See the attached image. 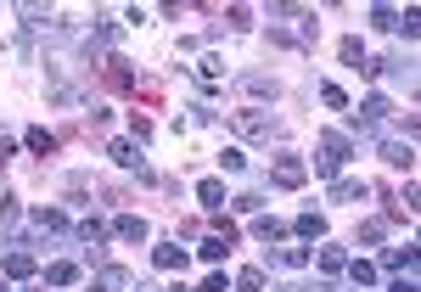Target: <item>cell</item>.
<instances>
[{
	"label": "cell",
	"mask_w": 421,
	"mask_h": 292,
	"mask_svg": "<svg viewBox=\"0 0 421 292\" xmlns=\"http://www.w3.org/2000/svg\"><path fill=\"white\" fill-rule=\"evenodd\" d=\"M231 130H236L242 141H270V135L281 130V118L264 113V107H242V113H231Z\"/></svg>",
	"instance_id": "cell-1"
},
{
	"label": "cell",
	"mask_w": 421,
	"mask_h": 292,
	"mask_svg": "<svg viewBox=\"0 0 421 292\" xmlns=\"http://www.w3.org/2000/svg\"><path fill=\"white\" fill-rule=\"evenodd\" d=\"M354 157V146H349V135H320V175H337V169H343V163Z\"/></svg>",
	"instance_id": "cell-2"
},
{
	"label": "cell",
	"mask_w": 421,
	"mask_h": 292,
	"mask_svg": "<svg viewBox=\"0 0 421 292\" xmlns=\"http://www.w3.org/2000/svg\"><path fill=\"white\" fill-rule=\"evenodd\" d=\"M270 180L286 186V191H292V186H304V163H298V152H281V157H275V169H270Z\"/></svg>",
	"instance_id": "cell-3"
},
{
	"label": "cell",
	"mask_w": 421,
	"mask_h": 292,
	"mask_svg": "<svg viewBox=\"0 0 421 292\" xmlns=\"http://www.w3.org/2000/svg\"><path fill=\"white\" fill-rule=\"evenodd\" d=\"M382 118H388V96H371V101L354 113V130H360V135H371V130H376Z\"/></svg>",
	"instance_id": "cell-4"
},
{
	"label": "cell",
	"mask_w": 421,
	"mask_h": 292,
	"mask_svg": "<svg viewBox=\"0 0 421 292\" xmlns=\"http://www.w3.org/2000/svg\"><path fill=\"white\" fill-rule=\"evenodd\" d=\"M107 157L118 163V169H135V175H146V163H141V152H135L130 141H112V146H107Z\"/></svg>",
	"instance_id": "cell-5"
},
{
	"label": "cell",
	"mask_w": 421,
	"mask_h": 292,
	"mask_svg": "<svg viewBox=\"0 0 421 292\" xmlns=\"http://www.w3.org/2000/svg\"><path fill=\"white\" fill-rule=\"evenodd\" d=\"M107 85H112V90H130V85H135V73H130V62H124V57L107 62Z\"/></svg>",
	"instance_id": "cell-6"
},
{
	"label": "cell",
	"mask_w": 421,
	"mask_h": 292,
	"mask_svg": "<svg viewBox=\"0 0 421 292\" xmlns=\"http://www.w3.org/2000/svg\"><path fill=\"white\" fill-rule=\"evenodd\" d=\"M152 259H157V270H186V247H175V242H163V247H157Z\"/></svg>",
	"instance_id": "cell-7"
},
{
	"label": "cell",
	"mask_w": 421,
	"mask_h": 292,
	"mask_svg": "<svg viewBox=\"0 0 421 292\" xmlns=\"http://www.w3.org/2000/svg\"><path fill=\"white\" fill-rule=\"evenodd\" d=\"M365 191H371L365 180H337V186H331V202H360Z\"/></svg>",
	"instance_id": "cell-8"
},
{
	"label": "cell",
	"mask_w": 421,
	"mask_h": 292,
	"mask_svg": "<svg viewBox=\"0 0 421 292\" xmlns=\"http://www.w3.org/2000/svg\"><path fill=\"white\" fill-rule=\"evenodd\" d=\"M6 275H34V253L28 247H12L6 253Z\"/></svg>",
	"instance_id": "cell-9"
},
{
	"label": "cell",
	"mask_w": 421,
	"mask_h": 292,
	"mask_svg": "<svg viewBox=\"0 0 421 292\" xmlns=\"http://www.w3.org/2000/svg\"><path fill=\"white\" fill-rule=\"evenodd\" d=\"M34 225L57 236V231H68V214H62V208H39V214H34Z\"/></svg>",
	"instance_id": "cell-10"
},
{
	"label": "cell",
	"mask_w": 421,
	"mask_h": 292,
	"mask_svg": "<svg viewBox=\"0 0 421 292\" xmlns=\"http://www.w3.org/2000/svg\"><path fill=\"white\" fill-rule=\"evenodd\" d=\"M46 281H51V286H73V281H79V264H68V259H62V264H46Z\"/></svg>",
	"instance_id": "cell-11"
},
{
	"label": "cell",
	"mask_w": 421,
	"mask_h": 292,
	"mask_svg": "<svg viewBox=\"0 0 421 292\" xmlns=\"http://www.w3.org/2000/svg\"><path fill=\"white\" fill-rule=\"evenodd\" d=\"M382 163H393V169H410L415 152H410V146H399V141H388V146H382Z\"/></svg>",
	"instance_id": "cell-12"
},
{
	"label": "cell",
	"mask_w": 421,
	"mask_h": 292,
	"mask_svg": "<svg viewBox=\"0 0 421 292\" xmlns=\"http://www.w3.org/2000/svg\"><path fill=\"white\" fill-rule=\"evenodd\" d=\"M197 197H202V208H225V186H219V180H202Z\"/></svg>",
	"instance_id": "cell-13"
},
{
	"label": "cell",
	"mask_w": 421,
	"mask_h": 292,
	"mask_svg": "<svg viewBox=\"0 0 421 292\" xmlns=\"http://www.w3.org/2000/svg\"><path fill=\"white\" fill-rule=\"evenodd\" d=\"M382 264H388V270H410V264H415V247H388Z\"/></svg>",
	"instance_id": "cell-14"
},
{
	"label": "cell",
	"mask_w": 421,
	"mask_h": 292,
	"mask_svg": "<svg viewBox=\"0 0 421 292\" xmlns=\"http://www.w3.org/2000/svg\"><path fill=\"white\" fill-rule=\"evenodd\" d=\"M231 247H236V242H225V236H208V242H202V259H208V264H219V259L231 253Z\"/></svg>",
	"instance_id": "cell-15"
},
{
	"label": "cell",
	"mask_w": 421,
	"mask_h": 292,
	"mask_svg": "<svg viewBox=\"0 0 421 292\" xmlns=\"http://www.w3.org/2000/svg\"><path fill=\"white\" fill-rule=\"evenodd\" d=\"M112 231H118V236H124V242H141V236H146V225H141V220H135V214H124V220H118V225H112Z\"/></svg>",
	"instance_id": "cell-16"
},
{
	"label": "cell",
	"mask_w": 421,
	"mask_h": 292,
	"mask_svg": "<svg viewBox=\"0 0 421 292\" xmlns=\"http://www.w3.org/2000/svg\"><path fill=\"white\" fill-rule=\"evenodd\" d=\"M253 236H259V242H281L286 225H281V220H259V225H253Z\"/></svg>",
	"instance_id": "cell-17"
},
{
	"label": "cell",
	"mask_w": 421,
	"mask_h": 292,
	"mask_svg": "<svg viewBox=\"0 0 421 292\" xmlns=\"http://www.w3.org/2000/svg\"><path fill=\"white\" fill-rule=\"evenodd\" d=\"M28 146H34L39 157H51V152H57V135H46V130H28Z\"/></svg>",
	"instance_id": "cell-18"
},
{
	"label": "cell",
	"mask_w": 421,
	"mask_h": 292,
	"mask_svg": "<svg viewBox=\"0 0 421 292\" xmlns=\"http://www.w3.org/2000/svg\"><path fill=\"white\" fill-rule=\"evenodd\" d=\"M242 85H247L253 96H275V79H264V73H247V79H242Z\"/></svg>",
	"instance_id": "cell-19"
},
{
	"label": "cell",
	"mask_w": 421,
	"mask_h": 292,
	"mask_svg": "<svg viewBox=\"0 0 421 292\" xmlns=\"http://www.w3.org/2000/svg\"><path fill=\"white\" fill-rule=\"evenodd\" d=\"M236 286H242V292H259V286H264V270H259V264L242 270V275H236Z\"/></svg>",
	"instance_id": "cell-20"
},
{
	"label": "cell",
	"mask_w": 421,
	"mask_h": 292,
	"mask_svg": "<svg viewBox=\"0 0 421 292\" xmlns=\"http://www.w3.org/2000/svg\"><path fill=\"white\" fill-rule=\"evenodd\" d=\"M343 270H349V275H354V281H360V286H371V281H376V270H371V264H365V259H354V264H343Z\"/></svg>",
	"instance_id": "cell-21"
},
{
	"label": "cell",
	"mask_w": 421,
	"mask_h": 292,
	"mask_svg": "<svg viewBox=\"0 0 421 292\" xmlns=\"http://www.w3.org/2000/svg\"><path fill=\"white\" fill-rule=\"evenodd\" d=\"M343 264H349V259L337 253V247H320V270H331V275H337V270H343Z\"/></svg>",
	"instance_id": "cell-22"
},
{
	"label": "cell",
	"mask_w": 421,
	"mask_h": 292,
	"mask_svg": "<svg viewBox=\"0 0 421 292\" xmlns=\"http://www.w3.org/2000/svg\"><path fill=\"white\" fill-rule=\"evenodd\" d=\"M101 236H107L101 220H84V225H79V242H101Z\"/></svg>",
	"instance_id": "cell-23"
},
{
	"label": "cell",
	"mask_w": 421,
	"mask_h": 292,
	"mask_svg": "<svg viewBox=\"0 0 421 292\" xmlns=\"http://www.w3.org/2000/svg\"><path fill=\"white\" fill-rule=\"evenodd\" d=\"M320 231H326L320 214H304V220H298V236H320Z\"/></svg>",
	"instance_id": "cell-24"
},
{
	"label": "cell",
	"mask_w": 421,
	"mask_h": 292,
	"mask_svg": "<svg viewBox=\"0 0 421 292\" xmlns=\"http://www.w3.org/2000/svg\"><path fill=\"white\" fill-rule=\"evenodd\" d=\"M309 253H304V247H286V253H275V264H286V270H298Z\"/></svg>",
	"instance_id": "cell-25"
},
{
	"label": "cell",
	"mask_w": 421,
	"mask_h": 292,
	"mask_svg": "<svg viewBox=\"0 0 421 292\" xmlns=\"http://www.w3.org/2000/svg\"><path fill=\"white\" fill-rule=\"evenodd\" d=\"M371 23H376V28H399V12H388V6H376V12H371Z\"/></svg>",
	"instance_id": "cell-26"
},
{
	"label": "cell",
	"mask_w": 421,
	"mask_h": 292,
	"mask_svg": "<svg viewBox=\"0 0 421 292\" xmlns=\"http://www.w3.org/2000/svg\"><path fill=\"white\" fill-rule=\"evenodd\" d=\"M382 236H388V225H382V220H371V225H360V242H382Z\"/></svg>",
	"instance_id": "cell-27"
},
{
	"label": "cell",
	"mask_w": 421,
	"mask_h": 292,
	"mask_svg": "<svg viewBox=\"0 0 421 292\" xmlns=\"http://www.w3.org/2000/svg\"><path fill=\"white\" fill-rule=\"evenodd\" d=\"M343 62H360L365 68V46H360V39H343Z\"/></svg>",
	"instance_id": "cell-28"
},
{
	"label": "cell",
	"mask_w": 421,
	"mask_h": 292,
	"mask_svg": "<svg viewBox=\"0 0 421 292\" xmlns=\"http://www.w3.org/2000/svg\"><path fill=\"white\" fill-rule=\"evenodd\" d=\"M320 101H326V107H349V96L337 90V85H320Z\"/></svg>",
	"instance_id": "cell-29"
},
{
	"label": "cell",
	"mask_w": 421,
	"mask_h": 292,
	"mask_svg": "<svg viewBox=\"0 0 421 292\" xmlns=\"http://www.w3.org/2000/svg\"><path fill=\"white\" fill-rule=\"evenodd\" d=\"M96 39H101V46H112V39H118V23H112V17H101V23H96Z\"/></svg>",
	"instance_id": "cell-30"
},
{
	"label": "cell",
	"mask_w": 421,
	"mask_h": 292,
	"mask_svg": "<svg viewBox=\"0 0 421 292\" xmlns=\"http://www.w3.org/2000/svg\"><path fill=\"white\" fill-rule=\"evenodd\" d=\"M202 292H225V275H208V281H202Z\"/></svg>",
	"instance_id": "cell-31"
},
{
	"label": "cell",
	"mask_w": 421,
	"mask_h": 292,
	"mask_svg": "<svg viewBox=\"0 0 421 292\" xmlns=\"http://www.w3.org/2000/svg\"><path fill=\"white\" fill-rule=\"evenodd\" d=\"M393 292H415V281H410V275H404V281H393Z\"/></svg>",
	"instance_id": "cell-32"
}]
</instances>
